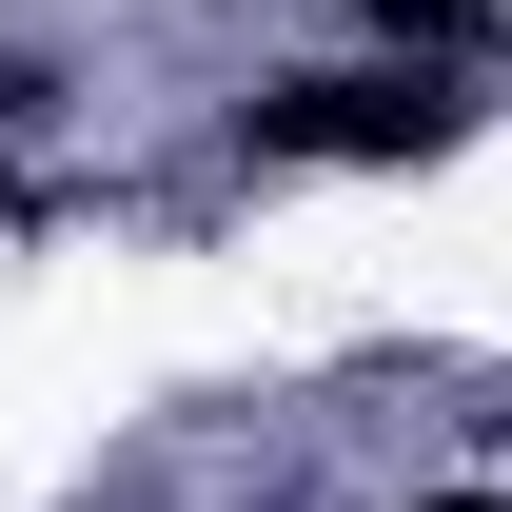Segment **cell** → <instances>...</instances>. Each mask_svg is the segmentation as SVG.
I'll use <instances>...</instances> for the list:
<instances>
[{
  "instance_id": "cell-1",
  "label": "cell",
  "mask_w": 512,
  "mask_h": 512,
  "mask_svg": "<svg viewBox=\"0 0 512 512\" xmlns=\"http://www.w3.org/2000/svg\"><path fill=\"white\" fill-rule=\"evenodd\" d=\"M237 138H256V158H453V138H473V99H453V79H414V60H355V79H276Z\"/></svg>"
},
{
  "instance_id": "cell-2",
  "label": "cell",
  "mask_w": 512,
  "mask_h": 512,
  "mask_svg": "<svg viewBox=\"0 0 512 512\" xmlns=\"http://www.w3.org/2000/svg\"><path fill=\"white\" fill-rule=\"evenodd\" d=\"M434 512H512V493H434Z\"/></svg>"
}]
</instances>
